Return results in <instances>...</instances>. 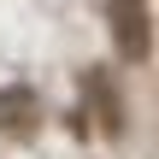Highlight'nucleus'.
<instances>
[{"mask_svg": "<svg viewBox=\"0 0 159 159\" xmlns=\"http://www.w3.org/2000/svg\"><path fill=\"white\" fill-rule=\"evenodd\" d=\"M106 24H112V47H118L130 65L153 53V24H148V6H142V0H112Z\"/></svg>", "mask_w": 159, "mask_h": 159, "instance_id": "f257e3e1", "label": "nucleus"}, {"mask_svg": "<svg viewBox=\"0 0 159 159\" xmlns=\"http://www.w3.org/2000/svg\"><path fill=\"white\" fill-rule=\"evenodd\" d=\"M41 130V100H35V89H24V83H6L0 89V136H12V142H30Z\"/></svg>", "mask_w": 159, "mask_h": 159, "instance_id": "f03ea898", "label": "nucleus"}, {"mask_svg": "<svg viewBox=\"0 0 159 159\" xmlns=\"http://www.w3.org/2000/svg\"><path fill=\"white\" fill-rule=\"evenodd\" d=\"M89 100H94V112H100V130H106V136H118V130H124V112H118V94L106 89V77H100V71H89Z\"/></svg>", "mask_w": 159, "mask_h": 159, "instance_id": "7ed1b4c3", "label": "nucleus"}]
</instances>
